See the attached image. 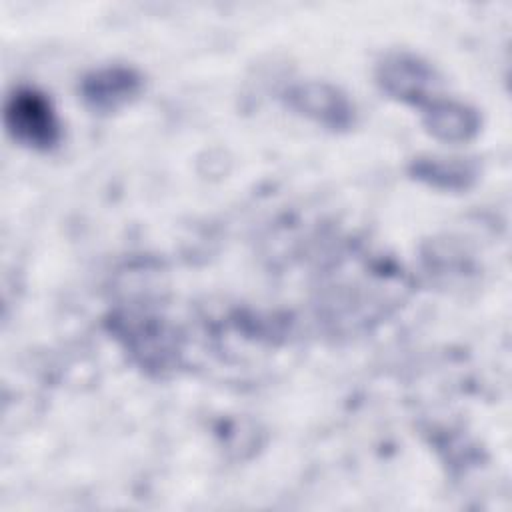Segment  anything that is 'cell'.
Returning a JSON list of instances; mask_svg holds the SVG:
<instances>
[{
	"label": "cell",
	"instance_id": "obj_3",
	"mask_svg": "<svg viewBox=\"0 0 512 512\" xmlns=\"http://www.w3.org/2000/svg\"><path fill=\"white\" fill-rule=\"evenodd\" d=\"M286 102L298 114L332 132L350 130L356 122V108L348 94L326 80L292 84L286 90Z\"/></svg>",
	"mask_w": 512,
	"mask_h": 512
},
{
	"label": "cell",
	"instance_id": "obj_2",
	"mask_svg": "<svg viewBox=\"0 0 512 512\" xmlns=\"http://www.w3.org/2000/svg\"><path fill=\"white\" fill-rule=\"evenodd\" d=\"M376 82L390 98L424 108L438 84L436 70L418 54L408 50L388 52L376 66Z\"/></svg>",
	"mask_w": 512,
	"mask_h": 512
},
{
	"label": "cell",
	"instance_id": "obj_4",
	"mask_svg": "<svg viewBox=\"0 0 512 512\" xmlns=\"http://www.w3.org/2000/svg\"><path fill=\"white\" fill-rule=\"evenodd\" d=\"M142 86L144 80L136 68L112 64L86 74L80 82V96L90 110L108 114L132 102Z\"/></svg>",
	"mask_w": 512,
	"mask_h": 512
},
{
	"label": "cell",
	"instance_id": "obj_5",
	"mask_svg": "<svg viewBox=\"0 0 512 512\" xmlns=\"http://www.w3.org/2000/svg\"><path fill=\"white\" fill-rule=\"evenodd\" d=\"M480 122V114L474 106L454 98L434 96L422 108V124L426 132L448 144L472 140L480 130Z\"/></svg>",
	"mask_w": 512,
	"mask_h": 512
},
{
	"label": "cell",
	"instance_id": "obj_1",
	"mask_svg": "<svg viewBox=\"0 0 512 512\" xmlns=\"http://www.w3.org/2000/svg\"><path fill=\"white\" fill-rule=\"evenodd\" d=\"M4 126L18 144L32 150H50L62 138L50 98L30 86H18L6 96Z\"/></svg>",
	"mask_w": 512,
	"mask_h": 512
},
{
	"label": "cell",
	"instance_id": "obj_6",
	"mask_svg": "<svg viewBox=\"0 0 512 512\" xmlns=\"http://www.w3.org/2000/svg\"><path fill=\"white\" fill-rule=\"evenodd\" d=\"M408 172L418 182L444 190V192H466L480 178V164L474 158L462 156H416L412 158Z\"/></svg>",
	"mask_w": 512,
	"mask_h": 512
}]
</instances>
